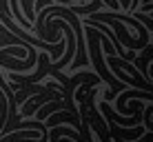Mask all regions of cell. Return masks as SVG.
<instances>
[{
    "label": "cell",
    "mask_w": 153,
    "mask_h": 142,
    "mask_svg": "<svg viewBox=\"0 0 153 142\" xmlns=\"http://www.w3.org/2000/svg\"><path fill=\"white\" fill-rule=\"evenodd\" d=\"M87 20H100V22H104V25H111V27L118 31V36H120V42L126 45L129 49H133V51H138L142 49V47H149V36H138V38H133V36H129L124 31L122 27V22H120L118 18H113L109 11H93V13H89V18Z\"/></svg>",
    "instance_id": "obj_1"
},
{
    "label": "cell",
    "mask_w": 153,
    "mask_h": 142,
    "mask_svg": "<svg viewBox=\"0 0 153 142\" xmlns=\"http://www.w3.org/2000/svg\"><path fill=\"white\" fill-rule=\"evenodd\" d=\"M109 133H111V138L118 140V142H122V140L138 142L142 135H144V127H142V124H135V127H131V129H122V127H118L113 120H109Z\"/></svg>",
    "instance_id": "obj_2"
},
{
    "label": "cell",
    "mask_w": 153,
    "mask_h": 142,
    "mask_svg": "<svg viewBox=\"0 0 153 142\" xmlns=\"http://www.w3.org/2000/svg\"><path fill=\"white\" fill-rule=\"evenodd\" d=\"M62 135H67V138H73V140H78V142H84L82 140V133L78 129H65V127H60V129H51L49 131V135H47V142H58L62 138Z\"/></svg>",
    "instance_id": "obj_3"
},
{
    "label": "cell",
    "mask_w": 153,
    "mask_h": 142,
    "mask_svg": "<svg viewBox=\"0 0 153 142\" xmlns=\"http://www.w3.org/2000/svg\"><path fill=\"white\" fill-rule=\"evenodd\" d=\"M133 18H138L140 22L144 25L146 29H149V33H153V18H151V16H144V11H138V13L133 16Z\"/></svg>",
    "instance_id": "obj_4"
},
{
    "label": "cell",
    "mask_w": 153,
    "mask_h": 142,
    "mask_svg": "<svg viewBox=\"0 0 153 142\" xmlns=\"http://www.w3.org/2000/svg\"><path fill=\"white\" fill-rule=\"evenodd\" d=\"M102 2H104V4H107V7H109V9H113V11H118V9H120V4H118V0H102Z\"/></svg>",
    "instance_id": "obj_5"
}]
</instances>
